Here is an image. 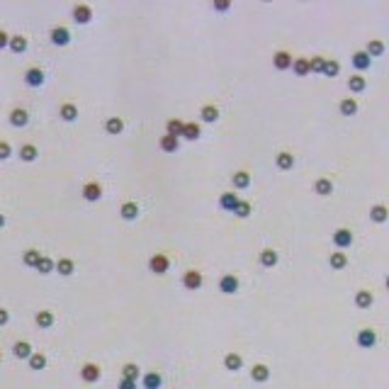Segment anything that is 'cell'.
<instances>
[{"mask_svg": "<svg viewBox=\"0 0 389 389\" xmlns=\"http://www.w3.org/2000/svg\"><path fill=\"white\" fill-rule=\"evenodd\" d=\"M239 287H241V282H239V277L236 275H224L221 280H219V292L221 295H236L239 292Z\"/></svg>", "mask_w": 389, "mask_h": 389, "instance_id": "3957f363", "label": "cell"}, {"mask_svg": "<svg viewBox=\"0 0 389 389\" xmlns=\"http://www.w3.org/2000/svg\"><path fill=\"white\" fill-rule=\"evenodd\" d=\"M202 282H205V275L200 272V270H185V275H182V287L185 290H190V292H195V290H200L202 287Z\"/></svg>", "mask_w": 389, "mask_h": 389, "instance_id": "6da1fadb", "label": "cell"}, {"mask_svg": "<svg viewBox=\"0 0 389 389\" xmlns=\"http://www.w3.org/2000/svg\"><path fill=\"white\" fill-rule=\"evenodd\" d=\"M25 83H27L30 88H42V86L46 83V73H44L39 66H34V68H30V71L25 73Z\"/></svg>", "mask_w": 389, "mask_h": 389, "instance_id": "5b68a950", "label": "cell"}, {"mask_svg": "<svg viewBox=\"0 0 389 389\" xmlns=\"http://www.w3.org/2000/svg\"><path fill=\"white\" fill-rule=\"evenodd\" d=\"M358 112V102H355V97H346L343 102H341V115L343 117H353Z\"/></svg>", "mask_w": 389, "mask_h": 389, "instance_id": "d590c367", "label": "cell"}, {"mask_svg": "<svg viewBox=\"0 0 389 389\" xmlns=\"http://www.w3.org/2000/svg\"><path fill=\"white\" fill-rule=\"evenodd\" d=\"M182 127H185V122H180L178 117H175V120H168V124H166V134L180 136V134H182Z\"/></svg>", "mask_w": 389, "mask_h": 389, "instance_id": "bcb514c9", "label": "cell"}, {"mask_svg": "<svg viewBox=\"0 0 389 389\" xmlns=\"http://www.w3.org/2000/svg\"><path fill=\"white\" fill-rule=\"evenodd\" d=\"M292 71H295L297 76H309V59H304V56L295 59L292 61Z\"/></svg>", "mask_w": 389, "mask_h": 389, "instance_id": "b9f144b4", "label": "cell"}, {"mask_svg": "<svg viewBox=\"0 0 389 389\" xmlns=\"http://www.w3.org/2000/svg\"><path fill=\"white\" fill-rule=\"evenodd\" d=\"M350 61H353V66H355L358 71H367V68H370V63H372V59H370L365 51H355Z\"/></svg>", "mask_w": 389, "mask_h": 389, "instance_id": "1f68e13d", "label": "cell"}, {"mask_svg": "<svg viewBox=\"0 0 389 389\" xmlns=\"http://www.w3.org/2000/svg\"><path fill=\"white\" fill-rule=\"evenodd\" d=\"M370 219L377 221V224H385V221H387V207H385V205H375V207L370 210Z\"/></svg>", "mask_w": 389, "mask_h": 389, "instance_id": "74e56055", "label": "cell"}, {"mask_svg": "<svg viewBox=\"0 0 389 389\" xmlns=\"http://www.w3.org/2000/svg\"><path fill=\"white\" fill-rule=\"evenodd\" d=\"M10 124L17 127V129L27 127V124H30V112H27L25 107H15V110L10 112Z\"/></svg>", "mask_w": 389, "mask_h": 389, "instance_id": "30bf717a", "label": "cell"}, {"mask_svg": "<svg viewBox=\"0 0 389 389\" xmlns=\"http://www.w3.org/2000/svg\"><path fill=\"white\" fill-rule=\"evenodd\" d=\"M326 78H336L341 73V63L336 59H324V71H321Z\"/></svg>", "mask_w": 389, "mask_h": 389, "instance_id": "d6a6232c", "label": "cell"}, {"mask_svg": "<svg viewBox=\"0 0 389 389\" xmlns=\"http://www.w3.org/2000/svg\"><path fill=\"white\" fill-rule=\"evenodd\" d=\"M224 367H226L229 372H239L241 367H243V358H241L239 353H229V355L224 358Z\"/></svg>", "mask_w": 389, "mask_h": 389, "instance_id": "f1b7e54d", "label": "cell"}, {"mask_svg": "<svg viewBox=\"0 0 389 389\" xmlns=\"http://www.w3.org/2000/svg\"><path fill=\"white\" fill-rule=\"evenodd\" d=\"M324 71V56H311L309 59V73H321Z\"/></svg>", "mask_w": 389, "mask_h": 389, "instance_id": "7dc6e473", "label": "cell"}, {"mask_svg": "<svg viewBox=\"0 0 389 389\" xmlns=\"http://www.w3.org/2000/svg\"><path fill=\"white\" fill-rule=\"evenodd\" d=\"M329 265L333 270H343L346 265H348V256H346V253H341V251L331 253V256H329Z\"/></svg>", "mask_w": 389, "mask_h": 389, "instance_id": "4dcf8cb0", "label": "cell"}, {"mask_svg": "<svg viewBox=\"0 0 389 389\" xmlns=\"http://www.w3.org/2000/svg\"><path fill=\"white\" fill-rule=\"evenodd\" d=\"M333 243H336V248H350L353 246V231L346 229V226L336 229L333 231Z\"/></svg>", "mask_w": 389, "mask_h": 389, "instance_id": "8992f818", "label": "cell"}, {"mask_svg": "<svg viewBox=\"0 0 389 389\" xmlns=\"http://www.w3.org/2000/svg\"><path fill=\"white\" fill-rule=\"evenodd\" d=\"M120 387H122V389H134V387H136V380H129V377H124Z\"/></svg>", "mask_w": 389, "mask_h": 389, "instance_id": "f907efd6", "label": "cell"}, {"mask_svg": "<svg viewBox=\"0 0 389 389\" xmlns=\"http://www.w3.org/2000/svg\"><path fill=\"white\" fill-rule=\"evenodd\" d=\"M275 163H277L280 171H292V168H295V156H292L290 151H280V153L275 156Z\"/></svg>", "mask_w": 389, "mask_h": 389, "instance_id": "e0dca14e", "label": "cell"}, {"mask_svg": "<svg viewBox=\"0 0 389 389\" xmlns=\"http://www.w3.org/2000/svg\"><path fill=\"white\" fill-rule=\"evenodd\" d=\"M105 131H107L110 136H117V134H122V131H124V120H122V117H110V120H107V124H105Z\"/></svg>", "mask_w": 389, "mask_h": 389, "instance_id": "83f0119b", "label": "cell"}, {"mask_svg": "<svg viewBox=\"0 0 389 389\" xmlns=\"http://www.w3.org/2000/svg\"><path fill=\"white\" fill-rule=\"evenodd\" d=\"M46 367V355L44 353H32V358H30V370H44Z\"/></svg>", "mask_w": 389, "mask_h": 389, "instance_id": "ee69618b", "label": "cell"}, {"mask_svg": "<svg viewBox=\"0 0 389 389\" xmlns=\"http://www.w3.org/2000/svg\"><path fill=\"white\" fill-rule=\"evenodd\" d=\"M81 377H83V382H97L102 377V370H100L97 362H86L81 367Z\"/></svg>", "mask_w": 389, "mask_h": 389, "instance_id": "52a82bcc", "label": "cell"}, {"mask_svg": "<svg viewBox=\"0 0 389 389\" xmlns=\"http://www.w3.org/2000/svg\"><path fill=\"white\" fill-rule=\"evenodd\" d=\"M314 192L319 195V197H329L331 192H333V182L329 178H319L314 182Z\"/></svg>", "mask_w": 389, "mask_h": 389, "instance_id": "484cf974", "label": "cell"}, {"mask_svg": "<svg viewBox=\"0 0 389 389\" xmlns=\"http://www.w3.org/2000/svg\"><path fill=\"white\" fill-rule=\"evenodd\" d=\"M231 185H234L236 190H246V187L251 185V173H248V171H236V173L231 175Z\"/></svg>", "mask_w": 389, "mask_h": 389, "instance_id": "603a6c76", "label": "cell"}, {"mask_svg": "<svg viewBox=\"0 0 389 389\" xmlns=\"http://www.w3.org/2000/svg\"><path fill=\"white\" fill-rule=\"evenodd\" d=\"M10 39H12V37H10L7 32H0V46H10Z\"/></svg>", "mask_w": 389, "mask_h": 389, "instance_id": "816d5d0a", "label": "cell"}, {"mask_svg": "<svg viewBox=\"0 0 389 389\" xmlns=\"http://www.w3.org/2000/svg\"><path fill=\"white\" fill-rule=\"evenodd\" d=\"M163 385V377L158 375V372H149V375H144V387L146 389H158Z\"/></svg>", "mask_w": 389, "mask_h": 389, "instance_id": "60d3db41", "label": "cell"}, {"mask_svg": "<svg viewBox=\"0 0 389 389\" xmlns=\"http://www.w3.org/2000/svg\"><path fill=\"white\" fill-rule=\"evenodd\" d=\"M171 268V260H168V256L166 253H156V256H151L149 260V270L153 275H166Z\"/></svg>", "mask_w": 389, "mask_h": 389, "instance_id": "7a4b0ae2", "label": "cell"}, {"mask_svg": "<svg viewBox=\"0 0 389 389\" xmlns=\"http://www.w3.org/2000/svg\"><path fill=\"white\" fill-rule=\"evenodd\" d=\"M10 153H12L10 144H7V141H2V144H0V158H10Z\"/></svg>", "mask_w": 389, "mask_h": 389, "instance_id": "681fc988", "label": "cell"}, {"mask_svg": "<svg viewBox=\"0 0 389 389\" xmlns=\"http://www.w3.org/2000/svg\"><path fill=\"white\" fill-rule=\"evenodd\" d=\"M54 268H56V263H54L49 256H42V258H39V263H37V270H39L42 275H49Z\"/></svg>", "mask_w": 389, "mask_h": 389, "instance_id": "f6af8a7d", "label": "cell"}, {"mask_svg": "<svg viewBox=\"0 0 389 389\" xmlns=\"http://www.w3.org/2000/svg\"><path fill=\"white\" fill-rule=\"evenodd\" d=\"M90 20H92V10L88 5H76L73 7V22L76 25H88Z\"/></svg>", "mask_w": 389, "mask_h": 389, "instance_id": "7c38bea8", "label": "cell"}, {"mask_svg": "<svg viewBox=\"0 0 389 389\" xmlns=\"http://www.w3.org/2000/svg\"><path fill=\"white\" fill-rule=\"evenodd\" d=\"M372 302H375V295H372L370 290H360L358 295H355V306H358V309H370Z\"/></svg>", "mask_w": 389, "mask_h": 389, "instance_id": "d4e9b609", "label": "cell"}, {"mask_svg": "<svg viewBox=\"0 0 389 389\" xmlns=\"http://www.w3.org/2000/svg\"><path fill=\"white\" fill-rule=\"evenodd\" d=\"M239 195H234V192H221V197H219V207L226 212H234V207L239 205Z\"/></svg>", "mask_w": 389, "mask_h": 389, "instance_id": "ffe728a7", "label": "cell"}, {"mask_svg": "<svg viewBox=\"0 0 389 389\" xmlns=\"http://www.w3.org/2000/svg\"><path fill=\"white\" fill-rule=\"evenodd\" d=\"M120 214H122V219H124V221H136V219H139V214H141V210H139V205H136V202H124V205H122V210H120Z\"/></svg>", "mask_w": 389, "mask_h": 389, "instance_id": "9a60e30c", "label": "cell"}, {"mask_svg": "<svg viewBox=\"0 0 389 389\" xmlns=\"http://www.w3.org/2000/svg\"><path fill=\"white\" fill-rule=\"evenodd\" d=\"M200 117H202V122H207V124H214V122L219 120V107L216 105H205L200 110Z\"/></svg>", "mask_w": 389, "mask_h": 389, "instance_id": "4316f807", "label": "cell"}, {"mask_svg": "<svg viewBox=\"0 0 389 389\" xmlns=\"http://www.w3.org/2000/svg\"><path fill=\"white\" fill-rule=\"evenodd\" d=\"M182 139H187V141H197L200 136H202V127L200 124H195V122H185V127H182V134H180Z\"/></svg>", "mask_w": 389, "mask_h": 389, "instance_id": "4fadbf2b", "label": "cell"}, {"mask_svg": "<svg viewBox=\"0 0 389 389\" xmlns=\"http://www.w3.org/2000/svg\"><path fill=\"white\" fill-rule=\"evenodd\" d=\"M251 380H253V382H268L270 380V367L268 365H263V362L253 365V370H251Z\"/></svg>", "mask_w": 389, "mask_h": 389, "instance_id": "d6986e66", "label": "cell"}, {"mask_svg": "<svg viewBox=\"0 0 389 389\" xmlns=\"http://www.w3.org/2000/svg\"><path fill=\"white\" fill-rule=\"evenodd\" d=\"M229 7H231V2H226V0H224V2H214V5H212V10H214V12H226Z\"/></svg>", "mask_w": 389, "mask_h": 389, "instance_id": "c3c4849f", "label": "cell"}, {"mask_svg": "<svg viewBox=\"0 0 389 389\" xmlns=\"http://www.w3.org/2000/svg\"><path fill=\"white\" fill-rule=\"evenodd\" d=\"M32 346H30V341H17L15 346H12V355L15 358H20V360H30L32 358Z\"/></svg>", "mask_w": 389, "mask_h": 389, "instance_id": "2e32d148", "label": "cell"}, {"mask_svg": "<svg viewBox=\"0 0 389 389\" xmlns=\"http://www.w3.org/2000/svg\"><path fill=\"white\" fill-rule=\"evenodd\" d=\"M27 46H30V42H27V37H22V34H15V37L10 39V49H12L15 54H25Z\"/></svg>", "mask_w": 389, "mask_h": 389, "instance_id": "f546056e", "label": "cell"}, {"mask_svg": "<svg viewBox=\"0 0 389 389\" xmlns=\"http://www.w3.org/2000/svg\"><path fill=\"white\" fill-rule=\"evenodd\" d=\"M355 341H358L360 348L370 350V348H375V346H377V331H375V329H360Z\"/></svg>", "mask_w": 389, "mask_h": 389, "instance_id": "277c9868", "label": "cell"}, {"mask_svg": "<svg viewBox=\"0 0 389 389\" xmlns=\"http://www.w3.org/2000/svg\"><path fill=\"white\" fill-rule=\"evenodd\" d=\"M234 214H236L239 219H248V216L253 214V205H251V202H243V200H241L239 205L234 207Z\"/></svg>", "mask_w": 389, "mask_h": 389, "instance_id": "7bdbcfd3", "label": "cell"}, {"mask_svg": "<svg viewBox=\"0 0 389 389\" xmlns=\"http://www.w3.org/2000/svg\"><path fill=\"white\" fill-rule=\"evenodd\" d=\"M362 51H365L370 59H377V56H382V54H385V44H382L380 39H370V42H367V46H365Z\"/></svg>", "mask_w": 389, "mask_h": 389, "instance_id": "7402d4cb", "label": "cell"}, {"mask_svg": "<svg viewBox=\"0 0 389 389\" xmlns=\"http://www.w3.org/2000/svg\"><path fill=\"white\" fill-rule=\"evenodd\" d=\"M10 321V314H7V309H2V314H0V324H7Z\"/></svg>", "mask_w": 389, "mask_h": 389, "instance_id": "f5cc1de1", "label": "cell"}, {"mask_svg": "<svg viewBox=\"0 0 389 389\" xmlns=\"http://www.w3.org/2000/svg\"><path fill=\"white\" fill-rule=\"evenodd\" d=\"M59 117L63 122H76V120H78V107H76L73 102L61 105V107H59Z\"/></svg>", "mask_w": 389, "mask_h": 389, "instance_id": "44dd1931", "label": "cell"}, {"mask_svg": "<svg viewBox=\"0 0 389 389\" xmlns=\"http://www.w3.org/2000/svg\"><path fill=\"white\" fill-rule=\"evenodd\" d=\"M81 195H83L86 202H97L102 197V185L100 182H88V185H83Z\"/></svg>", "mask_w": 389, "mask_h": 389, "instance_id": "ba28073f", "label": "cell"}, {"mask_svg": "<svg viewBox=\"0 0 389 389\" xmlns=\"http://www.w3.org/2000/svg\"><path fill=\"white\" fill-rule=\"evenodd\" d=\"M56 270H59V275H63V277H71L73 270H76V263L71 258H61L59 263H56Z\"/></svg>", "mask_w": 389, "mask_h": 389, "instance_id": "8d00e7d4", "label": "cell"}, {"mask_svg": "<svg viewBox=\"0 0 389 389\" xmlns=\"http://www.w3.org/2000/svg\"><path fill=\"white\" fill-rule=\"evenodd\" d=\"M34 324H37L39 329H51V326H54V311H49V309L37 311V314H34Z\"/></svg>", "mask_w": 389, "mask_h": 389, "instance_id": "5bb4252c", "label": "cell"}, {"mask_svg": "<svg viewBox=\"0 0 389 389\" xmlns=\"http://www.w3.org/2000/svg\"><path fill=\"white\" fill-rule=\"evenodd\" d=\"M122 375H124V377H129V380H139L141 370H139V365H136V362H124V365H122Z\"/></svg>", "mask_w": 389, "mask_h": 389, "instance_id": "ab89813d", "label": "cell"}, {"mask_svg": "<svg viewBox=\"0 0 389 389\" xmlns=\"http://www.w3.org/2000/svg\"><path fill=\"white\" fill-rule=\"evenodd\" d=\"M277 260H280V253H277L275 248H265V251H260V265H263V268H275V265H277Z\"/></svg>", "mask_w": 389, "mask_h": 389, "instance_id": "ac0fdd59", "label": "cell"}, {"mask_svg": "<svg viewBox=\"0 0 389 389\" xmlns=\"http://www.w3.org/2000/svg\"><path fill=\"white\" fill-rule=\"evenodd\" d=\"M161 149L166 151V153H175L180 149V136H173V134L161 136Z\"/></svg>", "mask_w": 389, "mask_h": 389, "instance_id": "cb8c5ba5", "label": "cell"}, {"mask_svg": "<svg viewBox=\"0 0 389 389\" xmlns=\"http://www.w3.org/2000/svg\"><path fill=\"white\" fill-rule=\"evenodd\" d=\"M365 88H367V81H365L360 73H355V76L348 78V90H350V92H362Z\"/></svg>", "mask_w": 389, "mask_h": 389, "instance_id": "e575fe53", "label": "cell"}, {"mask_svg": "<svg viewBox=\"0 0 389 389\" xmlns=\"http://www.w3.org/2000/svg\"><path fill=\"white\" fill-rule=\"evenodd\" d=\"M49 39H51L54 46H68L71 44V32L66 30V27H54L51 34H49Z\"/></svg>", "mask_w": 389, "mask_h": 389, "instance_id": "9c48e42d", "label": "cell"}, {"mask_svg": "<svg viewBox=\"0 0 389 389\" xmlns=\"http://www.w3.org/2000/svg\"><path fill=\"white\" fill-rule=\"evenodd\" d=\"M292 54L290 51H275L272 54V66L277 68V71H287V68H292Z\"/></svg>", "mask_w": 389, "mask_h": 389, "instance_id": "8fae6325", "label": "cell"}, {"mask_svg": "<svg viewBox=\"0 0 389 389\" xmlns=\"http://www.w3.org/2000/svg\"><path fill=\"white\" fill-rule=\"evenodd\" d=\"M37 156H39L37 146H32V144H25V146H20V158H22L25 163H32V161H34Z\"/></svg>", "mask_w": 389, "mask_h": 389, "instance_id": "f35d334b", "label": "cell"}, {"mask_svg": "<svg viewBox=\"0 0 389 389\" xmlns=\"http://www.w3.org/2000/svg\"><path fill=\"white\" fill-rule=\"evenodd\" d=\"M39 258H42V253H39L37 248H27V251L22 253V263H25L27 268H37Z\"/></svg>", "mask_w": 389, "mask_h": 389, "instance_id": "836d02e7", "label": "cell"}]
</instances>
